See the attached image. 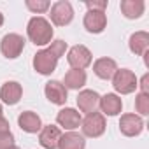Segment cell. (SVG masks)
I'll return each instance as SVG.
<instances>
[{
	"label": "cell",
	"mask_w": 149,
	"mask_h": 149,
	"mask_svg": "<svg viewBox=\"0 0 149 149\" xmlns=\"http://www.w3.org/2000/svg\"><path fill=\"white\" fill-rule=\"evenodd\" d=\"M56 121H58L60 126H63L65 130L72 132V130L79 128L83 118H81V112H79V111L72 109V107H65V109H61V111L56 114Z\"/></svg>",
	"instance_id": "10"
},
{
	"label": "cell",
	"mask_w": 149,
	"mask_h": 149,
	"mask_svg": "<svg viewBox=\"0 0 149 149\" xmlns=\"http://www.w3.org/2000/svg\"><path fill=\"white\" fill-rule=\"evenodd\" d=\"M86 7H88V11H105L107 9V0H102V2H97V0L86 2Z\"/></svg>",
	"instance_id": "25"
},
{
	"label": "cell",
	"mask_w": 149,
	"mask_h": 149,
	"mask_svg": "<svg viewBox=\"0 0 149 149\" xmlns=\"http://www.w3.org/2000/svg\"><path fill=\"white\" fill-rule=\"evenodd\" d=\"M44 93H46V98L54 105H63L67 102V88L60 81H54V79L47 81L46 88H44Z\"/></svg>",
	"instance_id": "11"
},
{
	"label": "cell",
	"mask_w": 149,
	"mask_h": 149,
	"mask_svg": "<svg viewBox=\"0 0 149 149\" xmlns=\"http://www.w3.org/2000/svg\"><path fill=\"white\" fill-rule=\"evenodd\" d=\"M23 49H25V39L19 33H7V35H4L2 42H0L2 54L6 58H11V60L18 58L23 53Z\"/></svg>",
	"instance_id": "6"
},
{
	"label": "cell",
	"mask_w": 149,
	"mask_h": 149,
	"mask_svg": "<svg viewBox=\"0 0 149 149\" xmlns=\"http://www.w3.org/2000/svg\"><path fill=\"white\" fill-rule=\"evenodd\" d=\"M98 107L102 109V112L105 116H118L123 111V102L116 93H107V95L100 97Z\"/></svg>",
	"instance_id": "16"
},
{
	"label": "cell",
	"mask_w": 149,
	"mask_h": 149,
	"mask_svg": "<svg viewBox=\"0 0 149 149\" xmlns=\"http://www.w3.org/2000/svg\"><path fill=\"white\" fill-rule=\"evenodd\" d=\"M83 23L90 33H102L107 26V14L105 11H88Z\"/></svg>",
	"instance_id": "9"
},
{
	"label": "cell",
	"mask_w": 149,
	"mask_h": 149,
	"mask_svg": "<svg viewBox=\"0 0 149 149\" xmlns=\"http://www.w3.org/2000/svg\"><path fill=\"white\" fill-rule=\"evenodd\" d=\"M18 125L23 132L26 133H37L40 132L42 128V121H40V116L37 112H32V111H25L19 114L18 118Z\"/></svg>",
	"instance_id": "15"
},
{
	"label": "cell",
	"mask_w": 149,
	"mask_h": 149,
	"mask_svg": "<svg viewBox=\"0 0 149 149\" xmlns=\"http://www.w3.org/2000/svg\"><path fill=\"white\" fill-rule=\"evenodd\" d=\"M74 19V9L68 0H58L51 6V21L56 26H65Z\"/></svg>",
	"instance_id": "7"
},
{
	"label": "cell",
	"mask_w": 149,
	"mask_h": 149,
	"mask_svg": "<svg viewBox=\"0 0 149 149\" xmlns=\"http://www.w3.org/2000/svg\"><path fill=\"white\" fill-rule=\"evenodd\" d=\"M118 70V65L112 58H98L95 63H93V72H95V76L100 77V79H112V76L116 74Z\"/></svg>",
	"instance_id": "17"
},
{
	"label": "cell",
	"mask_w": 149,
	"mask_h": 149,
	"mask_svg": "<svg viewBox=\"0 0 149 149\" xmlns=\"http://www.w3.org/2000/svg\"><path fill=\"white\" fill-rule=\"evenodd\" d=\"M26 7H28L32 13L40 14V13H46V11L51 7V4L47 2V0H26Z\"/></svg>",
	"instance_id": "23"
},
{
	"label": "cell",
	"mask_w": 149,
	"mask_h": 149,
	"mask_svg": "<svg viewBox=\"0 0 149 149\" xmlns=\"http://www.w3.org/2000/svg\"><path fill=\"white\" fill-rule=\"evenodd\" d=\"M4 132H9V121L4 116H0V133H4Z\"/></svg>",
	"instance_id": "27"
},
{
	"label": "cell",
	"mask_w": 149,
	"mask_h": 149,
	"mask_svg": "<svg viewBox=\"0 0 149 149\" xmlns=\"http://www.w3.org/2000/svg\"><path fill=\"white\" fill-rule=\"evenodd\" d=\"M128 46H130V51L137 56H144L147 53V47H149V33L147 32H135L130 35V40H128Z\"/></svg>",
	"instance_id": "18"
},
{
	"label": "cell",
	"mask_w": 149,
	"mask_h": 149,
	"mask_svg": "<svg viewBox=\"0 0 149 149\" xmlns=\"http://www.w3.org/2000/svg\"><path fill=\"white\" fill-rule=\"evenodd\" d=\"M98 104H100V95L93 90H83L77 95V107L81 112H86V114L97 112Z\"/></svg>",
	"instance_id": "12"
},
{
	"label": "cell",
	"mask_w": 149,
	"mask_h": 149,
	"mask_svg": "<svg viewBox=\"0 0 149 149\" xmlns=\"http://www.w3.org/2000/svg\"><path fill=\"white\" fill-rule=\"evenodd\" d=\"M112 86L118 93L121 95H130L137 90L139 81L137 76L130 70V68H118L116 74L112 76Z\"/></svg>",
	"instance_id": "3"
},
{
	"label": "cell",
	"mask_w": 149,
	"mask_h": 149,
	"mask_svg": "<svg viewBox=\"0 0 149 149\" xmlns=\"http://www.w3.org/2000/svg\"><path fill=\"white\" fill-rule=\"evenodd\" d=\"M121 13L126 19H137L144 14L146 4L142 0H121Z\"/></svg>",
	"instance_id": "20"
},
{
	"label": "cell",
	"mask_w": 149,
	"mask_h": 149,
	"mask_svg": "<svg viewBox=\"0 0 149 149\" xmlns=\"http://www.w3.org/2000/svg\"><path fill=\"white\" fill-rule=\"evenodd\" d=\"M105 118L100 112H91L86 114V118L81 121V128H83V135L90 137V139H97L105 132Z\"/></svg>",
	"instance_id": "4"
},
{
	"label": "cell",
	"mask_w": 149,
	"mask_h": 149,
	"mask_svg": "<svg viewBox=\"0 0 149 149\" xmlns=\"http://www.w3.org/2000/svg\"><path fill=\"white\" fill-rule=\"evenodd\" d=\"M84 147H86L84 137L76 132H67L58 140V149H84Z\"/></svg>",
	"instance_id": "19"
},
{
	"label": "cell",
	"mask_w": 149,
	"mask_h": 149,
	"mask_svg": "<svg viewBox=\"0 0 149 149\" xmlns=\"http://www.w3.org/2000/svg\"><path fill=\"white\" fill-rule=\"evenodd\" d=\"M67 61L72 68H77V70H83L86 67L91 65L93 61V54L91 51L83 46V44H77V46H74L68 49V54H67Z\"/></svg>",
	"instance_id": "5"
},
{
	"label": "cell",
	"mask_w": 149,
	"mask_h": 149,
	"mask_svg": "<svg viewBox=\"0 0 149 149\" xmlns=\"http://www.w3.org/2000/svg\"><path fill=\"white\" fill-rule=\"evenodd\" d=\"M60 137H61L60 128L54 126V125H47V126H42V128H40L39 142H40V146H42L44 149H56Z\"/></svg>",
	"instance_id": "14"
},
{
	"label": "cell",
	"mask_w": 149,
	"mask_h": 149,
	"mask_svg": "<svg viewBox=\"0 0 149 149\" xmlns=\"http://www.w3.org/2000/svg\"><path fill=\"white\" fill-rule=\"evenodd\" d=\"M0 116H2V105H0Z\"/></svg>",
	"instance_id": "30"
},
{
	"label": "cell",
	"mask_w": 149,
	"mask_h": 149,
	"mask_svg": "<svg viewBox=\"0 0 149 149\" xmlns=\"http://www.w3.org/2000/svg\"><path fill=\"white\" fill-rule=\"evenodd\" d=\"M67 51V42L63 40H53L51 46L47 49H42V51H37L33 54V68L42 74V76H49L56 70V65H58V60L65 54Z\"/></svg>",
	"instance_id": "1"
},
{
	"label": "cell",
	"mask_w": 149,
	"mask_h": 149,
	"mask_svg": "<svg viewBox=\"0 0 149 149\" xmlns=\"http://www.w3.org/2000/svg\"><path fill=\"white\" fill-rule=\"evenodd\" d=\"M86 84V72L84 70H77V68H72L65 74V79H63V86L67 90H79Z\"/></svg>",
	"instance_id": "21"
},
{
	"label": "cell",
	"mask_w": 149,
	"mask_h": 149,
	"mask_svg": "<svg viewBox=\"0 0 149 149\" xmlns=\"http://www.w3.org/2000/svg\"><path fill=\"white\" fill-rule=\"evenodd\" d=\"M140 93L149 95V76H147V74H146V76L142 77V81H140Z\"/></svg>",
	"instance_id": "26"
},
{
	"label": "cell",
	"mask_w": 149,
	"mask_h": 149,
	"mask_svg": "<svg viewBox=\"0 0 149 149\" xmlns=\"http://www.w3.org/2000/svg\"><path fill=\"white\" fill-rule=\"evenodd\" d=\"M9 149H19V147H16V146H13V147H9Z\"/></svg>",
	"instance_id": "29"
},
{
	"label": "cell",
	"mask_w": 149,
	"mask_h": 149,
	"mask_svg": "<svg viewBox=\"0 0 149 149\" xmlns=\"http://www.w3.org/2000/svg\"><path fill=\"white\" fill-rule=\"evenodd\" d=\"M135 109H137L139 114L147 116L149 114V95L137 93V97H135Z\"/></svg>",
	"instance_id": "22"
},
{
	"label": "cell",
	"mask_w": 149,
	"mask_h": 149,
	"mask_svg": "<svg viewBox=\"0 0 149 149\" xmlns=\"http://www.w3.org/2000/svg\"><path fill=\"white\" fill-rule=\"evenodd\" d=\"M119 130L125 137H137L144 130V121L137 114H123L119 119Z\"/></svg>",
	"instance_id": "8"
},
{
	"label": "cell",
	"mask_w": 149,
	"mask_h": 149,
	"mask_svg": "<svg viewBox=\"0 0 149 149\" xmlns=\"http://www.w3.org/2000/svg\"><path fill=\"white\" fill-rule=\"evenodd\" d=\"M21 95H23V88L16 81H7L0 88V98L7 105H16L21 100Z\"/></svg>",
	"instance_id": "13"
},
{
	"label": "cell",
	"mask_w": 149,
	"mask_h": 149,
	"mask_svg": "<svg viewBox=\"0 0 149 149\" xmlns=\"http://www.w3.org/2000/svg\"><path fill=\"white\" fill-rule=\"evenodd\" d=\"M14 146V135L13 132H4V133H0V149H9Z\"/></svg>",
	"instance_id": "24"
},
{
	"label": "cell",
	"mask_w": 149,
	"mask_h": 149,
	"mask_svg": "<svg viewBox=\"0 0 149 149\" xmlns=\"http://www.w3.org/2000/svg\"><path fill=\"white\" fill-rule=\"evenodd\" d=\"M2 25H4V14L0 13V26H2Z\"/></svg>",
	"instance_id": "28"
},
{
	"label": "cell",
	"mask_w": 149,
	"mask_h": 149,
	"mask_svg": "<svg viewBox=\"0 0 149 149\" xmlns=\"http://www.w3.org/2000/svg\"><path fill=\"white\" fill-rule=\"evenodd\" d=\"M26 33H28V39L35 44V46H46L53 40V28H51V23L42 18V16H33L30 21H28V26H26Z\"/></svg>",
	"instance_id": "2"
}]
</instances>
